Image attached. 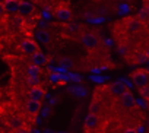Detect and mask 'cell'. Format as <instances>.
Instances as JSON below:
<instances>
[{
  "instance_id": "1",
  "label": "cell",
  "mask_w": 149,
  "mask_h": 133,
  "mask_svg": "<svg viewBox=\"0 0 149 133\" xmlns=\"http://www.w3.org/2000/svg\"><path fill=\"white\" fill-rule=\"evenodd\" d=\"M81 42H82V45H84L88 51H94V50H97L98 45H100V40H98L97 34L89 32V31H86V32L82 34Z\"/></svg>"
},
{
  "instance_id": "2",
  "label": "cell",
  "mask_w": 149,
  "mask_h": 133,
  "mask_svg": "<svg viewBox=\"0 0 149 133\" xmlns=\"http://www.w3.org/2000/svg\"><path fill=\"white\" fill-rule=\"evenodd\" d=\"M130 78H132L133 85H134L136 88H139V89L143 88V86H146V85L149 84V75H148V72L143 70V69H137V70L132 72Z\"/></svg>"
},
{
  "instance_id": "3",
  "label": "cell",
  "mask_w": 149,
  "mask_h": 133,
  "mask_svg": "<svg viewBox=\"0 0 149 133\" xmlns=\"http://www.w3.org/2000/svg\"><path fill=\"white\" fill-rule=\"evenodd\" d=\"M54 15H56V18L60 21V22H70L72 21V18H73V12H72V9L67 6V5H60L58 8H56V10H54Z\"/></svg>"
},
{
  "instance_id": "4",
  "label": "cell",
  "mask_w": 149,
  "mask_h": 133,
  "mask_svg": "<svg viewBox=\"0 0 149 133\" xmlns=\"http://www.w3.org/2000/svg\"><path fill=\"white\" fill-rule=\"evenodd\" d=\"M19 45H21V50H22L25 54H29V56H32L34 53L40 51L38 44H37L32 38H25V40H22Z\"/></svg>"
},
{
  "instance_id": "5",
  "label": "cell",
  "mask_w": 149,
  "mask_h": 133,
  "mask_svg": "<svg viewBox=\"0 0 149 133\" xmlns=\"http://www.w3.org/2000/svg\"><path fill=\"white\" fill-rule=\"evenodd\" d=\"M34 10H35V3H32L31 0H29V2H26V0H21L19 10H18L19 16H22V18H28L29 15L34 13Z\"/></svg>"
},
{
  "instance_id": "6",
  "label": "cell",
  "mask_w": 149,
  "mask_h": 133,
  "mask_svg": "<svg viewBox=\"0 0 149 133\" xmlns=\"http://www.w3.org/2000/svg\"><path fill=\"white\" fill-rule=\"evenodd\" d=\"M142 28H143V22H142L137 16H134V18H129L127 22H126V29H127L130 34L139 32Z\"/></svg>"
},
{
  "instance_id": "7",
  "label": "cell",
  "mask_w": 149,
  "mask_h": 133,
  "mask_svg": "<svg viewBox=\"0 0 149 133\" xmlns=\"http://www.w3.org/2000/svg\"><path fill=\"white\" fill-rule=\"evenodd\" d=\"M120 104H121V107H123V108H126V110L133 108V107L136 105V100H134L133 94H132L129 89H127L121 97H120Z\"/></svg>"
},
{
  "instance_id": "8",
  "label": "cell",
  "mask_w": 149,
  "mask_h": 133,
  "mask_svg": "<svg viewBox=\"0 0 149 133\" xmlns=\"http://www.w3.org/2000/svg\"><path fill=\"white\" fill-rule=\"evenodd\" d=\"M19 5H21V0H5L3 2L5 12L9 15H16L19 10Z\"/></svg>"
},
{
  "instance_id": "9",
  "label": "cell",
  "mask_w": 149,
  "mask_h": 133,
  "mask_svg": "<svg viewBox=\"0 0 149 133\" xmlns=\"http://www.w3.org/2000/svg\"><path fill=\"white\" fill-rule=\"evenodd\" d=\"M108 91H110V94H111L113 97L120 98V97L127 91V88H126V85H124L123 82H114V84H111V85L108 86Z\"/></svg>"
},
{
  "instance_id": "10",
  "label": "cell",
  "mask_w": 149,
  "mask_h": 133,
  "mask_svg": "<svg viewBox=\"0 0 149 133\" xmlns=\"http://www.w3.org/2000/svg\"><path fill=\"white\" fill-rule=\"evenodd\" d=\"M45 95V91L41 85H37V86H31L29 91H28V97L29 100H37V101H41Z\"/></svg>"
},
{
  "instance_id": "11",
  "label": "cell",
  "mask_w": 149,
  "mask_h": 133,
  "mask_svg": "<svg viewBox=\"0 0 149 133\" xmlns=\"http://www.w3.org/2000/svg\"><path fill=\"white\" fill-rule=\"evenodd\" d=\"M41 111V101L37 100H28L26 102V113L32 117H35L38 113Z\"/></svg>"
},
{
  "instance_id": "12",
  "label": "cell",
  "mask_w": 149,
  "mask_h": 133,
  "mask_svg": "<svg viewBox=\"0 0 149 133\" xmlns=\"http://www.w3.org/2000/svg\"><path fill=\"white\" fill-rule=\"evenodd\" d=\"M31 60H32V64H37V66H45L48 64V57L41 53V51H37L31 56Z\"/></svg>"
},
{
  "instance_id": "13",
  "label": "cell",
  "mask_w": 149,
  "mask_h": 133,
  "mask_svg": "<svg viewBox=\"0 0 149 133\" xmlns=\"http://www.w3.org/2000/svg\"><path fill=\"white\" fill-rule=\"evenodd\" d=\"M35 37H37V41L41 42V44H50V42H51V35H50V32H48L47 29H44V28L38 29V31L35 32Z\"/></svg>"
},
{
  "instance_id": "14",
  "label": "cell",
  "mask_w": 149,
  "mask_h": 133,
  "mask_svg": "<svg viewBox=\"0 0 149 133\" xmlns=\"http://www.w3.org/2000/svg\"><path fill=\"white\" fill-rule=\"evenodd\" d=\"M97 126H98V114L89 113L85 118V127L86 129H95Z\"/></svg>"
},
{
  "instance_id": "15",
  "label": "cell",
  "mask_w": 149,
  "mask_h": 133,
  "mask_svg": "<svg viewBox=\"0 0 149 133\" xmlns=\"http://www.w3.org/2000/svg\"><path fill=\"white\" fill-rule=\"evenodd\" d=\"M9 126L13 129V130H21L24 127V120L21 117H12L9 120Z\"/></svg>"
},
{
  "instance_id": "16",
  "label": "cell",
  "mask_w": 149,
  "mask_h": 133,
  "mask_svg": "<svg viewBox=\"0 0 149 133\" xmlns=\"http://www.w3.org/2000/svg\"><path fill=\"white\" fill-rule=\"evenodd\" d=\"M26 76H35V78H40V76H41V69H40V66H37V64H31V66H28V69H26Z\"/></svg>"
},
{
  "instance_id": "17",
  "label": "cell",
  "mask_w": 149,
  "mask_h": 133,
  "mask_svg": "<svg viewBox=\"0 0 149 133\" xmlns=\"http://www.w3.org/2000/svg\"><path fill=\"white\" fill-rule=\"evenodd\" d=\"M58 66H60L61 69H72V68H73V60H72L70 57L64 56V57H61V58L58 60Z\"/></svg>"
},
{
  "instance_id": "18",
  "label": "cell",
  "mask_w": 149,
  "mask_h": 133,
  "mask_svg": "<svg viewBox=\"0 0 149 133\" xmlns=\"http://www.w3.org/2000/svg\"><path fill=\"white\" fill-rule=\"evenodd\" d=\"M89 113H92V114H100L101 113V104L97 100H94L89 104Z\"/></svg>"
},
{
  "instance_id": "19",
  "label": "cell",
  "mask_w": 149,
  "mask_h": 133,
  "mask_svg": "<svg viewBox=\"0 0 149 133\" xmlns=\"http://www.w3.org/2000/svg\"><path fill=\"white\" fill-rule=\"evenodd\" d=\"M137 18L142 21V22H145V21H149V10L143 6L142 8V10L139 12V15H137Z\"/></svg>"
},
{
  "instance_id": "20",
  "label": "cell",
  "mask_w": 149,
  "mask_h": 133,
  "mask_svg": "<svg viewBox=\"0 0 149 133\" xmlns=\"http://www.w3.org/2000/svg\"><path fill=\"white\" fill-rule=\"evenodd\" d=\"M148 58H149V57H148V54H146L145 51H143V53H137V54H136V61H137L139 64L146 63V61H148Z\"/></svg>"
},
{
  "instance_id": "21",
  "label": "cell",
  "mask_w": 149,
  "mask_h": 133,
  "mask_svg": "<svg viewBox=\"0 0 149 133\" xmlns=\"http://www.w3.org/2000/svg\"><path fill=\"white\" fill-rule=\"evenodd\" d=\"M26 84H28L29 86H37V85H40V78L28 76V78H26Z\"/></svg>"
},
{
  "instance_id": "22",
  "label": "cell",
  "mask_w": 149,
  "mask_h": 133,
  "mask_svg": "<svg viewBox=\"0 0 149 133\" xmlns=\"http://www.w3.org/2000/svg\"><path fill=\"white\" fill-rule=\"evenodd\" d=\"M140 94H142V97H143V98H146V100H149V86L146 85V86H143V88H140Z\"/></svg>"
},
{
  "instance_id": "23",
  "label": "cell",
  "mask_w": 149,
  "mask_h": 133,
  "mask_svg": "<svg viewBox=\"0 0 149 133\" xmlns=\"http://www.w3.org/2000/svg\"><path fill=\"white\" fill-rule=\"evenodd\" d=\"M6 12H5V8H3V3H0V18H2L3 15H5Z\"/></svg>"
},
{
  "instance_id": "24",
  "label": "cell",
  "mask_w": 149,
  "mask_h": 133,
  "mask_svg": "<svg viewBox=\"0 0 149 133\" xmlns=\"http://www.w3.org/2000/svg\"><path fill=\"white\" fill-rule=\"evenodd\" d=\"M123 133H137V132H136L134 129H127V130H124Z\"/></svg>"
},
{
  "instance_id": "25",
  "label": "cell",
  "mask_w": 149,
  "mask_h": 133,
  "mask_svg": "<svg viewBox=\"0 0 149 133\" xmlns=\"http://www.w3.org/2000/svg\"><path fill=\"white\" fill-rule=\"evenodd\" d=\"M120 53H121V54L127 53V47H126V48H124V47H120Z\"/></svg>"
},
{
  "instance_id": "26",
  "label": "cell",
  "mask_w": 149,
  "mask_h": 133,
  "mask_svg": "<svg viewBox=\"0 0 149 133\" xmlns=\"http://www.w3.org/2000/svg\"><path fill=\"white\" fill-rule=\"evenodd\" d=\"M145 53H146V54H148V57H149V47H148V48L145 50Z\"/></svg>"
},
{
  "instance_id": "27",
  "label": "cell",
  "mask_w": 149,
  "mask_h": 133,
  "mask_svg": "<svg viewBox=\"0 0 149 133\" xmlns=\"http://www.w3.org/2000/svg\"><path fill=\"white\" fill-rule=\"evenodd\" d=\"M58 133H67V132H58Z\"/></svg>"
},
{
  "instance_id": "28",
  "label": "cell",
  "mask_w": 149,
  "mask_h": 133,
  "mask_svg": "<svg viewBox=\"0 0 149 133\" xmlns=\"http://www.w3.org/2000/svg\"><path fill=\"white\" fill-rule=\"evenodd\" d=\"M0 130H2V123H0Z\"/></svg>"
},
{
  "instance_id": "29",
  "label": "cell",
  "mask_w": 149,
  "mask_h": 133,
  "mask_svg": "<svg viewBox=\"0 0 149 133\" xmlns=\"http://www.w3.org/2000/svg\"><path fill=\"white\" fill-rule=\"evenodd\" d=\"M127 2H129V0H127Z\"/></svg>"
}]
</instances>
